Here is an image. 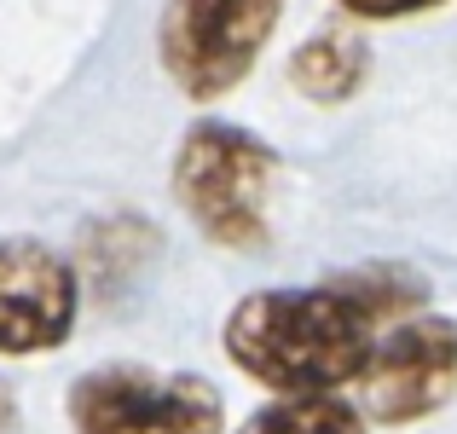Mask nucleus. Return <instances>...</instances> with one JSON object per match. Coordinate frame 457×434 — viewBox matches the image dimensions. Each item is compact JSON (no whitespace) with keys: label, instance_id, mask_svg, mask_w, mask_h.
I'll list each match as a JSON object with an SVG mask.
<instances>
[{"label":"nucleus","instance_id":"1","mask_svg":"<svg viewBox=\"0 0 457 434\" xmlns=\"http://www.w3.org/2000/svg\"><path fill=\"white\" fill-rule=\"evenodd\" d=\"M370 347L377 330L330 284L255 289L226 319V359L278 400L336 394L342 382H359Z\"/></svg>","mask_w":457,"mask_h":434},{"label":"nucleus","instance_id":"2","mask_svg":"<svg viewBox=\"0 0 457 434\" xmlns=\"http://www.w3.org/2000/svg\"><path fill=\"white\" fill-rule=\"evenodd\" d=\"M272 174H278L272 145H261L232 122H197L174 156V197L214 244L261 249Z\"/></svg>","mask_w":457,"mask_h":434},{"label":"nucleus","instance_id":"3","mask_svg":"<svg viewBox=\"0 0 457 434\" xmlns=\"http://www.w3.org/2000/svg\"><path fill=\"white\" fill-rule=\"evenodd\" d=\"M284 0H168L156 23V53L191 99H220L255 70L272 41Z\"/></svg>","mask_w":457,"mask_h":434},{"label":"nucleus","instance_id":"4","mask_svg":"<svg viewBox=\"0 0 457 434\" xmlns=\"http://www.w3.org/2000/svg\"><path fill=\"white\" fill-rule=\"evenodd\" d=\"M76 434H220V388L191 371L99 365L70 388Z\"/></svg>","mask_w":457,"mask_h":434},{"label":"nucleus","instance_id":"5","mask_svg":"<svg viewBox=\"0 0 457 434\" xmlns=\"http://www.w3.org/2000/svg\"><path fill=\"white\" fill-rule=\"evenodd\" d=\"M457 400V319L417 313L377 336L359 371V417L382 429H405L446 412Z\"/></svg>","mask_w":457,"mask_h":434},{"label":"nucleus","instance_id":"6","mask_svg":"<svg viewBox=\"0 0 457 434\" xmlns=\"http://www.w3.org/2000/svg\"><path fill=\"white\" fill-rule=\"evenodd\" d=\"M76 324V272L35 238H0V354L29 359Z\"/></svg>","mask_w":457,"mask_h":434},{"label":"nucleus","instance_id":"7","mask_svg":"<svg viewBox=\"0 0 457 434\" xmlns=\"http://www.w3.org/2000/svg\"><path fill=\"white\" fill-rule=\"evenodd\" d=\"M370 76V41L359 29H324L290 53V88L319 104H342Z\"/></svg>","mask_w":457,"mask_h":434},{"label":"nucleus","instance_id":"8","mask_svg":"<svg viewBox=\"0 0 457 434\" xmlns=\"http://www.w3.org/2000/svg\"><path fill=\"white\" fill-rule=\"evenodd\" d=\"M336 289V296H347L359 307V319L377 330V324H405L417 319V313L428 307V296H435V284L423 279V272L411 267V261H359V267L336 272V279H324Z\"/></svg>","mask_w":457,"mask_h":434},{"label":"nucleus","instance_id":"9","mask_svg":"<svg viewBox=\"0 0 457 434\" xmlns=\"http://www.w3.org/2000/svg\"><path fill=\"white\" fill-rule=\"evenodd\" d=\"M370 423L359 417L353 400L342 394H302V400H272L261 405L237 434H365Z\"/></svg>","mask_w":457,"mask_h":434},{"label":"nucleus","instance_id":"10","mask_svg":"<svg viewBox=\"0 0 457 434\" xmlns=\"http://www.w3.org/2000/svg\"><path fill=\"white\" fill-rule=\"evenodd\" d=\"M336 6L353 18H417V12H435L446 0H336Z\"/></svg>","mask_w":457,"mask_h":434}]
</instances>
